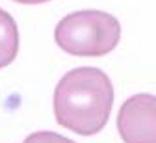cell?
<instances>
[{"mask_svg": "<svg viewBox=\"0 0 156 143\" xmlns=\"http://www.w3.org/2000/svg\"><path fill=\"white\" fill-rule=\"evenodd\" d=\"M19 52V28L15 19L0 8V69L8 67Z\"/></svg>", "mask_w": 156, "mask_h": 143, "instance_id": "cell-4", "label": "cell"}, {"mask_svg": "<svg viewBox=\"0 0 156 143\" xmlns=\"http://www.w3.org/2000/svg\"><path fill=\"white\" fill-rule=\"evenodd\" d=\"M54 39L56 45L71 56L99 58L117 47L121 39V24L106 11H73L58 23Z\"/></svg>", "mask_w": 156, "mask_h": 143, "instance_id": "cell-2", "label": "cell"}, {"mask_svg": "<svg viewBox=\"0 0 156 143\" xmlns=\"http://www.w3.org/2000/svg\"><path fill=\"white\" fill-rule=\"evenodd\" d=\"M117 130L125 143H156V97L132 95L117 113Z\"/></svg>", "mask_w": 156, "mask_h": 143, "instance_id": "cell-3", "label": "cell"}, {"mask_svg": "<svg viewBox=\"0 0 156 143\" xmlns=\"http://www.w3.org/2000/svg\"><path fill=\"white\" fill-rule=\"evenodd\" d=\"M113 106L110 76L97 67H76L62 76L54 89L58 125L80 136L101 132Z\"/></svg>", "mask_w": 156, "mask_h": 143, "instance_id": "cell-1", "label": "cell"}, {"mask_svg": "<svg viewBox=\"0 0 156 143\" xmlns=\"http://www.w3.org/2000/svg\"><path fill=\"white\" fill-rule=\"evenodd\" d=\"M19 4H43V2H50V0H13Z\"/></svg>", "mask_w": 156, "mask_h": 143, "instance_id": "cell-6", "label": "cell"}, {"mask_svg": "<svg viewBox=\"0 0 156 143\" xmlns=\"http://www.w3.org/2000/svg\"><path fill=\"white\" fill-rule=\"evenodd\" d=\"M23 143H76V141H73L62 134L50 132V130H39V132L30 134Z\"/></svg>", "mask_w": 156, "mask_h": 143, "instance_id": "cell-5", "label": "cell"}]
</instances>
